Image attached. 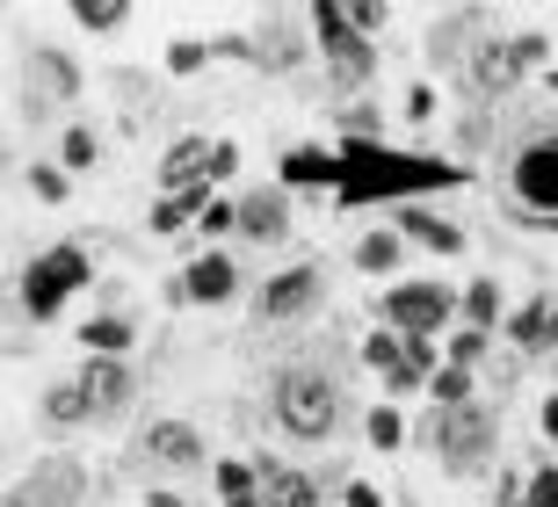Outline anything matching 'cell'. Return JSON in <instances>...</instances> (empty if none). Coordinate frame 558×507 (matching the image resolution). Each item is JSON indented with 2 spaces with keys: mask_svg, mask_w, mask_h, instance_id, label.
<instances>
[{
  "mask_svg": "<svg viewBox=\"0 0 558 507\" xmlns=\"http://www.w3.org/2000/svg\"><path fill=\"white\" fill-rule=\"evenodd\" d=\"M494 196L515 225L558 232V117H530L522 131H508L494 160Z\"/></svg>",
  "mask_w": 558,
  "mask_h": 507,
  "instance_id": "1",
  "label": "cell"
},
{
  "mask_svg": "<svg viewBox=\"0 0 558 507\" xmlns=\"http://www.w3.org/2000/svg\"><path fill=\"white\" fill-rule=\"evenodd\" d=\"M232 507H254V500H232Z\"/></svg>",
  "mask_w": 558,
  "mask_h": 507,
  "instance_id": "24",
  "label": "cell"
},
{
  "mask_svg": "<svg viewBox=\"0 0 558 507\" xmlns=\"http://www.w3.org/2000/svg\"><path fill=\"white\" fill-rule=\"evenodd\" d=\"M153 449H167V457H196V435H182V427H160V435H153Z\"/></svg>",
  "mask_w": 558,
  "mask_h": 507,
  "instance_id": "14",
  "label": "cell"
},
{
  "mask_svg": "<svg viewBox=\"0 0 558 507\" xmlns=\"http://www.w3.org/2000/svg\"><path fill=\"white\" fill-rule=\"evenodd\" d=\"M117 15H124V0H81V22H87V29H117Z\"/></svg>",
  "mask_w": 558,
  "mask_h": 507,
  "instance_id": "11",
  "label": "cell"
},
{
  "mask_svg": "<svg viewBox=\"0 0 558 507\" xmlns=\"http://www.w3.org/2000/svg\"><path fill=\"white\" fill-rule=\"evenodd\" d=\"M544 326H551V319H544V304H537V312H522L515 334H522V341H544Z\"/></svg>",
  "mask_w": 558,
  "mask_h": 507,
  "instance_id": "21",
  "label": "cell"
},
{
  "mask_svg": "<svg viewBox=\"0 0 558 507\" xmlns=\"http://www.w3.org/2000/svg\"><path fill=\"white\" fill-rule=\"evenodd\" d=\"M29 182H37V196H44V203H59V196H65V182H59V174H51V167H37Z\"/></svg>",
  "mask_w": 558,
  "mask_h": 507,
  "instance_id": "20",
  "label": "cell"
},
{
  "mask_svg": "<svg viewBox=\"0 0 558 507\" xmlns=\"http://www.w3.org/2000/svg\"><path fill=\"white\" fill-rule=\"evenodd\" d=\"M544 421H551V435H558V399H551V406H544Z\"/></svg>",
  "mask_w": 558,
  "mask_h": 507,
  "instance_id": "23",
  "label": "cell"
},
{
  "mask_svg": "<svg viewBox=\"0 0 558 507\" xmlns=\"http://www.w3.org/2000/svg\"><path fill=\"white\" fill-rule=\"evenodd\" d=\"M87 341H95V348H124L131 334H124V326H117V319H95V326H87Z\"/></svg>",
  "mask_w": 558,
  "mask_h": 507,
  "instance_id": "16",
  "label": "cell"
},
{
  "mask_svg": "<svg viewBox=\"0 0 558 507\" xmlns=\"http://www.w3.org/2000/svg\"><path fill=\"white\" fill-rule=\"evenodd\" d=\"M442 443H450V464H472V457H486V449H494V421H486L478 406H450Z\"/></svg>",
  "mask_w": 558,
  "mask_h": 507,
  "instance_id": "5",
  "label": "cell"
},
{
  "mask_svg": "<svg viewBox=\"0 0 558 507\" xmlns=\"http://www.w3.org/2000/svg\"><path fill=\"white\" fill-rule=\"evenodd\" d=\"M247 464H218V486H226V500H247Z\"/></svg>",
  "mask_w": 558,
  "mask_h": 507,
  "instance_id": "15",
  "label": "cell"
},
{
  "mask_svg": "<svg viewBox=\"0 0 558 507\" xmlns=\"http://www.w3.org/2000/svg\"><path fill=\"white\" fill-rule=\"evenodd\" d=\"M262 486H269V507H319V493L283 464H262Z\"/></svg>",
  "mask_w": 558,
  "mask_h": 507,
  "instance_id": "7",
  "label": "cell"
},
{
  "mask_svg": "<svg viewBox=\"0 0 558 507\" xmlns=\"http://www.w3.org/2000/svg\"><path fill=\"white\" fill-rule=\"evenodd\" d=\"M363 355H371V363H377V370H399V341H392V334H377V341H371V348H363Z\"/></svg>",
  "mask_w": 558,
  "mask_h": 507,
  "instance_id": "17",
  "label": "cell"
},
{
  "mask_svg": "<svg viewBox=\"0 0 558 507\" xmlns=\"http://www.w3.org/2000/svg\"><path fill=\"white\" fill-rule=\"evenodd\" d=\"M371 435H377L385 449H392V443H399V421H392V413H371Z\"/></svg>",
  "mask_w": 558,
  "mask_h": 507,
  "instance_id": "22",
  "label": "cell"
},
{
  "mask_svg": "<svg viewBox=\"0 0 558 507\" xmlns=\"http://www.w3.org/2000/svg\"><path fill=\"white\" fill-rule=\"evenodd\" d=\"M276 413H283L290 435L319 443V435H333V421H341V391H333L327 370H290L283 391H276Z\"/></svg>",
  "mask_w": 558,
  "mask_h": 507,
  "instance_id": "2",
  "label": "cell"
},
{
  "mask_svg": "<svg viewBox=\"0 0 558 507\" xmlns=\"http://www.w3.org/2000/svg\"><path fill=\"white\" fill-rule=\"evenodd\" d=\"M464 312H472L478 326H494V312H500V290H494V283H478L472 298H464Z\"/></svg>",
  "mask_w": 558,
  "mask_h": 507,
  "instance_id": "12",
  "label": "cell"
},
{
  "mask_svg": "<svg viewBox=\"0 0 558 507\" xmlns=\"http://www.w3.org/2000/svg\"><path fill=\"white\" fill-rule=\"evenodd\" d=\"M530 507H558V471H537V486H530Z\"/></svg>",
  "mask_w": 558,
  "mask_h": 507,
  "instance_id": "18",
  "label": "cell"
},
{
  "mask_svg": "<svg viewBox=\"0 0 558 507\" xmlns=\"http://www.w3.org/2000/svg\"><path fill=\"white\" fill-rule=\"evenodd\" d=\"M312 298H319V268H290V276H276V283H269L262 312H269V319H290V312H305Z\"/></svg>",
  "mask_w": 558,
  "mask_h": 507,
  "instance_id": "6",
  "label": "cell"
},
{
  "mask_svg": "<svg viewBox=\"0 0 558 507\" xmlns=\"http://www.w3.org/2000/svg\"><path fill=\"white\" fill-rule=\"evenodd\" d=\"M392 254H399V240H392V232H371V240L355 246V262H363V268H392Z\"/></svg>",
  "mask_w": 558,
  "mask_h": 507,
  "instance_id": "10",
  "label": "cell"
},
{
  "mask_svg": "<svg viewBox=\"0 0 558 507\" xmlns=\"http://www.w3.org/2000/svg\"><path fill=\"white\" fill-rule=\"evenodd\" d=\"M240 225H247V232H262V240H276V232H283V203H276V196L247 203V210H240Z\"/></svg>",
  "mask_w": 558,
  "mask_h": 507,
  "instance_id": "9",
  "label": "cell"
},
{
  "mask_svg": "<svg viewBox=\"0 0 558 507\" xmlns=\"http://www.w3.org/2000/svg\"><path fill=\"white\" fill-rule=\"evenodd\" d=\"M81 276H87L81 246H59V254H44V262L29 268V283H22V298H29V312L44 319V312H59V298H65L73 283H81Z\"/></svg>",
  "mask_w": 558,
  "mask_h": 507,
  "instance_id": "4",
  "label": "cell"
},
{
  "mask_svg": "<svg viewBox=\"0 0 558 507\" xmlns=\"http://www.w3.org/2000/svg\"><path fill=\"white\" fill-rule=\"evenodd\" d=\"M65 160L87 167V160H95V138H87V131H65Z\"/></svg>",
  "mask_w": 558,
  "mask_h": 507,
  "instance_id": "19",
  "label": "cell"
},
{
  "mask_svg": "<svg viewBox=\"0 0 558 507\" xmlns=\"http://www.w3.org/2000/svg\"><path fill=\"white\" fill-rule=\"evenodd\" d=\"M407 232H421L428 246H464V240L450 232V225H435V218H407Z\"/></svg>",
  "mask_w": 558,
  "mask_h": 507,
  "instance_id": "13",
  "label": "cell"
},
{
  "mask_svg": "<svg viewBox=\"0 0 558 507\" xmlns=\"http://www.w3.org/2000/svg\"><path fill=\"white\" fill-rule=\"evenodd\" d=\"M232 290V262L226 254H204V262L189 268V298H204V304H218Z\"/></svg>",
  "mask_w": 558,
  "mask_h": 507,
  "instance_id": "8",
  "label": "cell"
},
{
  "mask_svg": "<svg viewBox=\"0 0 558 507\" xmlns=\"http://www.w3.org/2000/svg\"><path fill=\"white\" fill-rule=\"evenodd\" d=\"M385 319H392L399 334H414V341H428L435 326L450 319V290H435V283H399L392 298H385Z\"/></svg>",
  "mask_w": 558,
  "mask_h": 507,
  "instance_id": "3",
  "label": "cell"
}]
</instances>
